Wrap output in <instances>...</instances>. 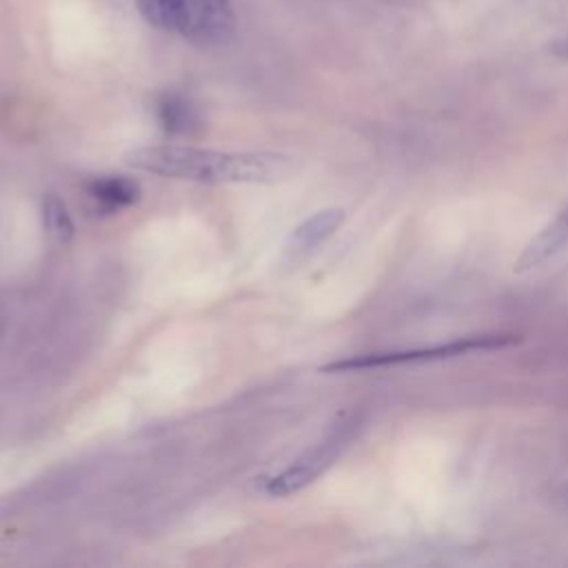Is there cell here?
Returning <instances> with one entry per match:
<instances>
[{
  "instance_id": "obj_1",
  "label": "cell",
  "mask_w": 568,
  "mask_h": 568,
  "mask_svg": "<svg viewBox=\"0 0 568 568\" xmlns=\"http://www.w3.org/2000/svg\"><path fill=\"white\" fill-rule=\"evenodd\" d=\"M124 160L144 173L206 184H268L286 171V158L275 153H226L175 144L142 146L129 151Z\"/></svg>"
},
{
  "instance_id": "obj_2",
  "label": "cell",
  "mask_w": 568,
  "mask_h": 568,
  "mask_svg": "<svg viewBox=\"0 0 568 568\" xmlns=\"http://www.w3.org/2000/svg\"><path fill=\"white\" fill-rule=\"evenodd\" d=\"M515 335L504 333H490V335H470L462 339H453L446 344L435 346H422V348H408V351H384V353H364L353 355L344 359H335L322 366L326 373H344V371H368V368H386V366H399V364H419V362H433V359H450L459 355H468L475 351H495L515 344Z\"/></svg>"
},
{
  "instance_id": "obj_3",
  "label": "cell",
  "mask_w": 568,
  "mask_h": 568,
  "mask_svg": "<svg viewBox=\"0 0 568 568\" xmlns=\"http://www.w3.org/2000/svg\"><path fill=\"white\" fill-rule=\"evenodd\" d=\"M348 439V430L339 428L328 439L317 444L313 450L297 457L288 468L273 475L264 484V493L271 497H288L313 484L342 453L344 444Z\"/></svg>"
},
{
  "instance_id": "obj_4",
  "label": "cell",
  "mask_w": 568,
  "mask_h": 568,
  "mask_svg": "<svg viewBox=\"0 0 568 568\" xmlns=\"http://www.w3.org/2000/svg\"><path fill=\"white\" fill-rule=\"evenodd\" d=\"M235 16L231 0H184L180 36L200 47H220L231 40Z\"/></svg>"
},
{
  "instance_id": "obj_5",
  "label": "cell",
  "mask_w": 568,
  "mask_h": 568,
  "mask_svg": "<svg viewBox=\"0 0 568 568\" xmlns=\"http://www.w3.org/2000/svg\"><path fill=\"white\" fill-rule=\"evenodd\" d=\"M344 222V209L331 206L322 209L315 215L306 217L288 237L286 255L295 262L306 257L311 251H315L322 242H326Z\"/></svg>"
},
{
  "instance_id": "obj_6",
  "label": "cell",
  "mask_w": 568,
  "mask_h": 568,
  "mask_svg": "<svg viewBox=\"0 0 568 568\" xmlns=\"http://www.w3.org/2000/svg\"><path fill=\"white\" fill-rule=\"evenodd\" d=\"M568 242V209L561 211L552 222H548L521 251V255L515 262V271H530L546 260H550L555 253L564 248Z\"/></svg>"
},
{
  "instance_id": "obj_7",
  "label": "cell",
  "mask_w": 568,
  "mask_h": 568,
  "mask_svg": "<svg viewBox=\"0 0 568 568\" xmlns=\"http://www.w3.org/2000/svg\"><path fill=\"white\" fill-rule=\"evenodd\" d=\"M155 118L166 135H189L202 129V118L193 100L182 93H164L155 102Z\"/></svg>"
},
{
  "instance_id": "obj_8",
  "label": "cell",
  "mask_w": 568,
  "mask_h": 568,
  "mask_svg": "<svg viewBox=\"0 0 568 568\" xmlns=\"http://www.w3.org/2000/svg\"><path fill=\"white\" fill-rule=\"evenodd\" d=\"M89 197L106 213L131 206L140 200V184L122 175H100L87 182Z\"/></svg>"
},
{
  "instance_id": "obj_9",
  "label": "cell",
  "mask_w": 568,
  "mask_h": 568,
  "mask_svg": "<svg viewBox=\"0 0 568 568\" xmlns=\"http://www.w3.org/2000/svg\"><path fill=\"white\" fill-rule=\"evenodd\" d=\"M42 224L51 240L62 246L71 244L75 237V226L69 215V209L55 193H47L42 200Z\"/></svg>"
},
{
  "instance_id": "obj_10",
  "label": "cell",
  "mask_w": 568,
  "mask_h": 568,
  "mask_svg": "<svg viewBox=\"0 0 568 568\" xmlns=\"http://www.w3.org/2000/svg\"><path fill=\"white\" fill-rule=\"evenodd\" d=\"M138 11L142 18L162 31L180 33L182 16H184V0H135Z\"/></svg>"
},
{
  "instance_id": "obj_11",
  "label": "cell",
  "mask_w": 568,
  "mask_h": 568,
  "mask_svg": "<svg viewBox=\"0 0 568 568\" xmlns=\"http://www.w3.org/2000/svg\"><path fill=\"white\" fill-rule=\"evenodd\" d=\"M550 51H552L557 58H564V60H568V36H566V38H559V40H555V42L550 44Z\"/></svg>"
}]
</instances>
